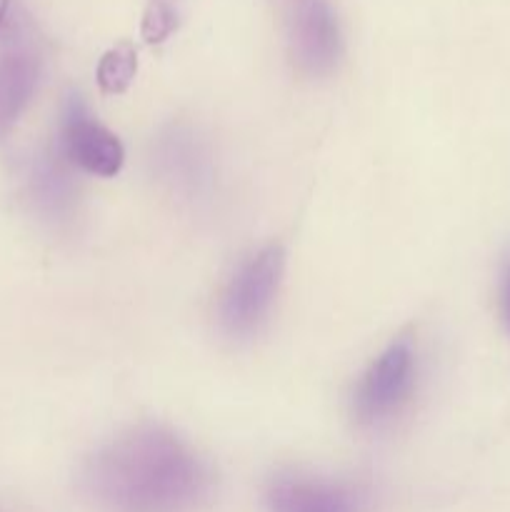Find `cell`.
<instances>
[{
	"mask_svg": "<svg viewBox=\"0 0 510 512\" xmlns=\"http://www.w3.org/2000/svg\"><path fill=\"white\" fill-rule=\"evenodd\" d=\"M170 3H173V0H170Z\"/></svg>",
	"mask_w": 510,
	"mask_h": 512,
	"instance_id": "14",
	"label": "cell"
},
{
	"mask_svg": "<svg viewBox=\"0 0 510 512\" xmlns=\"http://www.w3.org/2000/svg\"><path fill=\"white\" fill-rule=\"evenodd\" d=\"M90 490L115 512H183L208 488L198 455L175 433L155 425L128 430L90 458Z\"/></svg>",
	"mask_w": 510,
	"mask_h": 512,
	"instance_id": "1",
	"label": "cell"
},
{
	"mask_svg": "<svg viewBox=\"0 0 510 512\" xmlns=\"http://www.w3.org/2000/svg\"><path fill=\"white\" fill-rule=\"evenodd\" d=\"M138 70V53H135L133 43L123 40L115 43L103 53L98 63V83L105 93H123L135 78Z\"/></svg>",
	"mask_w": 510,
	"mask_h": 512,
	"instance_id": "10",
	"label": "cell"
},
{
	"mask_svg": "<svg viewBox=\"0 0 510 512\" xmlns=\"http://www.w3.org/2000/svg\"><path fill=\"white\" fill-rule=\"evenodd\" d=\"M290 60L305 75H328L343 53L340 20L330 0H278Z\"/></svg>",
	"mask_w": 510,
	"mask_h": 512,
	"instance_id": "5",
	"label": "cell"
},
{
	"mask_svg": "<svg viewBox=\"0 0 510 512\" xmlns=\"http://www.w3.org/2000/svg\"><path fill=\"white\" fill-rule=\"evenodd\" d=\"M43 75V50L23 8L0 28V140L18 125Z\"/></svg>",
	"mask_w": 510,
	"mask_h": 512,
	"instance_id": "4",
	"label": "cell"
},
{
	"mask_svg": "<svg viewBox=\"0 0 510 512\" xmlns=\"http://www.w3.org/2000/svg\"><path fill=\"white\" fill-rule=\"evenodd\" d=\"M285 270V253L280 245H265L245 258L220 295V325L233 338L258 333L268 320Z\"/></svg>",
	"mask_w": 510,
	"mask_h": 512,
	"instance_id": "2",
	"label": "cell"
},
{
	"mask_svg": "<svg viewBox=\"0 0 510 512\" xmlns=\"http://www.w3.org/2000/svg\"><path fill=\"white\" fill-rule=\"evenodd\" d=\"M28 190L35 208L50 220H65L75 208L78 188H75L73 165L65 160L60 148L35 155L28 173Z\"/></svg>",
	"mask_w": 510,
	"mask_h": 512,
	"instance_id": "8",
	"label": "cell"
},
{
	"mask_svg": "<svg viewBox=\"0 0 510 512\" xmlns=\"http://www.w3.org/2000/svg\"><path fill=\"white\" fill-rule=\"evenodd\" d=\"M153 168L170 190L188 198L210 185V153L190 125H170L155 138Z\"/></svg>",
	"mask_w": 510,
	"mask_h": 512,
	"instance_id": "7",
	"label": "cell"
},
{
	"mask_svg": "<svg viewBox=\"0 0 510 512\" xmlns=\"http://www.w3.org/2000/svg\"><path fill=\"white\" fill-rule=\"evenodd\" d=\"M498 300H500V318H503L505 330L510 333V253L508 258L503 260V268H500Z\"/></svg>",
	"mask_w": 510,
	"mask_h": 512,
	"instance_id": "12",
	"label": "cell"
},
{
	"mask_svg": "<svg viewBox=\"0 0 510 512\" xmlns=\"http://www.w3.org/2000/svg\"><path fill=\"white\" fill-rule=\"evenodd\" d=\"M270 512H358L353 493L338 483L283 475L268 490Z\"/></svg>",
	"mask_w": 510,
	"mask_h": 512,
	"instance_id": "9",
	"label": "cell"
},
{
	"mask_svg": "<svg viewBox=\"0 0 510 512\" xmlns=\"http://www.w3.org/2000/svg\"><path fill=\"white\" fill-rule=\"evenodd\" d=\"M178 25V13L170 0H150L143 15V38L148 43H163Z\"/></svg>",
	"mask_w": 510,
	"mask_h": 512,
	"instance_id": "11",
	"label": "cell"
},
{
	"mask_svg": "<svg viewBox=\"0 0 510 512\" xmlns=\"http://www.w3.org/2000/svg\"><path fill=\"white\" fill-rule=\"evenodd\" d=\"M418 350L410 335H400L370 363L353 390V415L365 428L388 423L415 390Z\"/></svg>",
	"mask_w": 510,
	"mask_h": 512,
	"instance_id": "3",
	"label": "cell"
},
{
	"mask_svg": "<svg viewBox=\"0 0 510 512\" xmlns=\"http://www.w3.org/2000/svg\"><path fill=\"white\" fill-rule=\"evenodd\" d=\"M58 148L73 168L98 175V178H113L123 170L125 163V148L118 135L110 133L88 113L80 95L65 98Z\"/></svg>",
	"mask_w": 510,
	"mask_h": 512,
	"instance_id": "6",
	"label": "cell"
},
{
	"mask_svg": "<svg viewBox=\"0 0 510 512\" xmlns=\"http://www.w3.org/2000/svg\"><path fill=\"white\" fill-rule=\"evenodd\" d=\"M15 8V0H0V28H3L5 23H8L10 13H13Z\"/></svg>",
	"mask_w": 510,
	"mask_h": 512,
	"instance_id": "13",
	"label": "cell"
}]
</instances>
